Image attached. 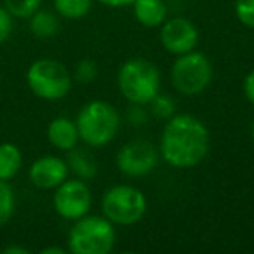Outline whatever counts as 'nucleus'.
Instances as JSON below:
<instances>
[{
	"label": "nucleus",
	"mask_w": 254,
	"mask_h": 254,
	"mask_svg": "<svg viewBox=\"0 0 254 254\" xmlns=\"http://www.w3.org/2000/svg\"><path fill=\"white\" fill-rule=\"evenodd\" d=\"M66 242L71 254H110L117 242L115 225L105 216L85 214L73 221Z\"/></svg>",
	"instance_id": "20e7f679"
},
{
	"label": "nucleus",
	"mask_w": 254,
	"mask_h": 254,
	"mask_svg": "<svg viewBox=\"0 0 254 254\" xmlns=\"http://www.w3.org/2000/svg\"><path fill=\"white\" fill-rule=\"evenodd\" d=\"M23 167V153L14 143H0V180L11 181Z\"/></svg>",
	"instance_id": "dca6fc26"
},
{
	"label": "nucleus",
	"mask_w": 254,
	"mask_h": 254,
	"mask_svg": "<svg viewBox=\"0 0 254 254\" xmlns=\"http://www.w3.org/2000/svg\"><path fill=\"white\" fill-rule=\"evenodd\" d=\"M53 207L60 218L75 221L89 214L92 205V191L87 181L78 178H66L58 188H54Z\"/></svg>",
	"instance_id": "6e6552de"
},
{
	"label": "nucleus",
	"mask_w": 254,
	"mask_h": 254,
	"mask_svg": "<svg viewBox=\"0 0 254 254\" xmlns=\"http://www.w3.org/2000/svg\"><path fill=\"white\" fill-rule=\"evenodd\" d=\"M211 134L200 119L191 113H174L166 120L160 134V159L176 169H190L209 153Z\"/></svg>",
	"instance_id": "f257e3e1"
},
{
	"label": "nucleus",
	"mask_w": 254,
	"mask_h": 254,
	"mask_svg": "<svg viewBox=\"0 0 254 254\" xmlns=\"http://www.w3.org/2000/svg\"><path fill=\"white\" fill-rule=\"evenodd\" d=\"M160 153L148 139H134L120 146L115 164L119 171L127 178H145L155 171Z\"/></svg>",
	"instance_id": "1a4fd4ad"
},
{
	"label": "nucleus",
	"mask_w": 254,
	"mask_h": 254,
	"mask_svg": "<svg viewBox=\"0 0 254 254\" xmlns=\"http://www.w3.org/2000/svg\"><path fill=\"white\" fill-rule=\"evenodd\" d=\"M131 7L136 21L145 28H159L167 19V5L164 0H134Z\"/></svg>",
	"instance_id": "ddd939ff"
},
{
	"label": "nucleus",
	"mask_w": 254,
	"mask_h": 254,
	"mask_svg": "<svg viewBox=\"0 0 254 254\" xmlns=\"http://www.w3.org/2000/svg\"><path fill=\"white\" fill-rule=\"evenodd\" d=\"M99 4L110 9H122V7H131L134 4V0H98Z\"/></svg>",
	"instance_id": "a878e982"
},
{
	"label": "nucleus",
	"mask_w": 254,
	"mask_h": 254,
	"mask_svg": "<svg viewBox=\"0 0 254 254\" xmlns=\"http://www.w3.org/2000/svg\"><path fill=\"white\" fill-rule=\"evenodd\" d=\"M26 84L37 98L46 101H58L70 92L73 75L60 61L40 58L33 61L26 70Z\"/></svg>",
	"instance_id": "423d86ee"
},
{
	"label": "nucleus",
	"mask_w": 254,
	"mask_h": 254,
	"mask_svg": "<svg viewBox=\"0 0 254 254\" xmlns=\"http://www.w3.org/2000/svg\"><path fill=\"white\" fill-rule=\"evenodd\" d=\"M40 253H42V254H64V249H63V247L51 246V247H46V249H42Z\"/></svg>",
	"instance_id": "cd10ccee"
},
{
	"label": "nucleus",
	"mask_w": 254,
	"mask_h": 254,
	"mask_svg": "<svg viewBox=\"0 0 254 254\" xmlns=\"http://www.w3.org/2000/svg\"><path fill=\"white\" fill-rule=\"evenodd\" d=\"M47 139H49L51 146H54L60 152H70L80 141L75 120L68 119V117L53 119L47 126Z\"/></svg>",
	"instance_id": "f8f14e48"
},
{
	"label": "nucleus",
	"mask_w": 254,
	"mask_h": 254,
	"mask_svg": "<svg viewBox=\"0 0 254 254\" xmlns=\"http://www.w3.org/2000/svg\"><path fill=\"white\" fill-rule=\"evenodd\" d=\"M251 138H253V143H254V119H253V124H251Z\"/></svg>",
	"instance_id": "c85d7f7f"
},
{
	"label": "nucleus",
	"mask_w": 254,
	"mask_h": 254,
	"mask_svg": "<svg viewBox=\"0 0 254 254\" xmlns=\"http://www.w3.org/2000/svg\"><path fill=\"white\" fill-rule=\"evenodd\" d=\"M214 77L212 63L204 53L197 49L176 56L169 71L173 87L183 96H197L211 85Z\"/></svg>",
	"instance_id": "0eeeda50"
},
{
	"label": "nucleus",
	"mask_w": 254,
	"mask_h": 254,
	"mask_svg": "<svg viewBox=\"0 0 254 254\" xmlns=\"http://www.w3.org/2000/svg\"><path fill=\"white\" fill-rule=\"evenodd\" d=\"M92 2L94 0H53L54 11L58 12V16L70 19V21L85 18L91 12Z\"/></svg>",
	"instance_id": "f3484780"
},
{
	"label": "nucleus",
	"mask_w": 254,
	"mask_h": 254,
	"mask_svg": "<svg viewBox=\"0 0 254 254\" xmlns=\"http://www.w3.org/2000/svg\"><path fill=\"white\" fill-rule=\"evenodd\" d=\"M129 108L126 110V120L131 126H143V124L148 122L150 119V112L146 110V105H134V103H129Z\"/></svg>",
	"instance_id": "5701e85b"
},
{
	"label": "nucleus",
	"mask_w": 254,
	"mask_h": 254,
	"mask_svg": "<svg viewBox=\"0 0 254 254\" xmlns=\"http://www.w3.org/2000/svg\"><path fill=\"white\" fill-rule=\"evenodd\" d=\"M235 16L244 26L254 28V0H235Z\"/></svg>",
	"instance_id": "4be33fe9"
},
{
	"label": "nucleus",
	"mask_w": 254,
	"mask_h": 254,
	"mask_svg": "<svg viewBox=\"0 0 254 254\" xmlns=\"http://www.w3.org/2000/svg\"><path fill=\"white\" fill-rule=\"evenodd\" d=\"M30 251L26 247H19V246H9L4 249V254H28Z\"/></svg>",
	"instance_id": "bb28decb"
},
{
	"label": "nucleus",
	"mask_w": 254,
	"mask_h": 254,
	"mask_svg": "<svg viewBox=\"0 0 254 254\" xmlns=\"http://www.w3.org/2000/svg\"><path fill=\"white\" fill-rule=\"evenodd\" d=\"M148 200L139 188L113 185L101 197V212L115 226H132L146 214Z\"/></svg>",
	"instance_id": "39448f33"
},
{
	"label": "nucleus",
	"mask_w": 254,
	"mask_h": 254,
	"mask_svg": "<svg viewBox=\"0 0 254 254\" xmlns=\"http://www.w3.org/2000/svg\"><path fill=\"white\" fill-rule=\"evenodd\" d=\"M16 209V195L9 181L0 180V226L7 225L14 216Z\"/></svg>",
	"instance_id": "a211bd4d"
},
{
	"label": "nucleus",
	"mask_w": 254,
	"mask_h": 254,
	"mask_svg": "<svg viewBox=\"0 0 254 254\" xmlns=\"http://www.w3.org/2000/svg\"><path fill=\"white\" fill-rule=\"evenodd\" d=\"M66 160L56 155H42L28 169V178L32 185L39 190H54L68 178Z\"/></svg>",
	"instance_id": "9b49d317"
},
{
	"label": "nucleus",
	"mask_w": 254,
	"mask_h": 254,
	"mask_svg": "<svg viewBox=\"0 0 254 254\" xmlns=\"http://www.w3.org/2000/svg\"><path fill=\"white\" fill-rule=\"evenodd\" d=\"M12 16L9 14V11L4 7V5H0V46L5 42V40L11 37L12 33Z\"/></svg>",
	"instance_id": "b1692460"
},
{
	"label": "nucleus",
	"mask_w": 254,
	"mask_h": 254,
	"mask_svg": "<svg viewBox=\"0 0 254 254\" xmlns=\"http://www.w3.org/2000/svg\"><path fill=\"white\" fill-rule=\"evenodd\" d=\"M30 32L37 39H53L60 32V16L56 11L39 9L28 18Z\"/></svg>",
	"instance_id": "2eb2a0df"
},
{
	"label": "nucleus",
	"mask_w": 254,
	"mask_h": 254,
	"mask_svg": "<svg viewBox=\"0 0 254 254\" xmlns=\"http://www.w3.org/2000/svg\"><path fill=\"white\" fill-rule=\"evenodd\" d=\"M159 39L162 44L164 51H167L173 56H181L190 51L197 49L200 33L198 28L190 21L188 18L183 16H173L159 26Z\"/></svg>",
	"instance_id": "9d476101"
},
{
	"label": "nucleus",
	"mask_w": 254,
	"mask_h": 254,
	"mask_svg": "<svg viewBox=\"0 0 254 254\" xmlns=\"http://www.w3.org/2000/svg\"><path fill=\"white\" fill-rule=\"evenodd\" d=\"M146 106H148L150 115L160 120L171 119L176 113V103H174V99L169 94H162V92H159Z\"/></svg>",
	"instance_id": "6ab92c4d"
},
{
	"label": "nucleus",
	"mask_w": 254,
	"mask_h": 254,
	"mask_svg": "<svg viewBox=\"0 0 254 254\" xmlns=\"http://www.w3.org/2000/svg\"><path fill=\"white\" fill-rule=\"evenodd\" d=\"M42 0H4V7L16 19H28L35 11H39Z\"/></svg>",
	"instance_id": "aec40b11"
},
{
	"label": "nucleus",
	"mask_w": 254,
	"mask_h": 254,
	"mask_svg": "<svg viewBox=\"0 0 254 254\" xmlns=\"http://www.w3.org/2000/svg\"><path fill=\"white\" fill-rule=\"evenodd\" d=\"M98 77V64L91 58H84L77 63L73 71V78L78 84H91Z\"/></svg>",
	"instance_id": "412c9836"
},
{
	"label": "nucleus",
	"mask_w": 254,
	"mask_h": 254,
	"mask_svg": "<svg viewBox=\"0 0 254 254\" xmlns=\"http://www.w3.org/2000/svg\"><path fill=\"white\" fill-rule=\"evenodd\" d=\"M117 87L126 101L148 105L160 92V71L145 58H131L117 73Z\"/></svg>",
	"instance_id": "7ed1b4c3"
},
{
	"label": "nucleus",
	"mask_w": 254,
	"mask_h": 254,
	"mask_svg": "<svg viewBox=\"0 0 254 254\" xmlns=\"http://www.w3.org/2000/svg\"><path fill=\"white\" fill-rule=\"evenodd\" d=\"M75 124L82 143L89 148H103L117 138L122 115L112 103L92 99L80 108Z\"/></svg>",
	"instance_id": "f03ea898"
},
{
	"label": "nucleus",
	"mask_w": 254,
	"mask_h": 254,
	"mask_svg": "<svg viewBox=\"0 0 254 254\" xmlns=\"http://www.w3.org/2000/svg\"><path fill=\"white\" fill-rule=\"evenodd\" d=\"M66 166L68 171L73 174L78 180H94L96 174H98V164H96V159L84 148H71L70 152H66Z\"/></svg>",
	"instance_id": "4468645a"
},
{
	"label": "nucleus",
	"mask_w": 254,
	"mask_h": 254,
	"mask_svg": "<svg viewBox=\"0 0 254 254\" xmlns=\"http://www.w3.org/2000/svg\"><path fill=\"white\" fill-rule=\"evenodd\" d=\"M242 91L246 99L254 106V70H251L249 73L246 75L244 78V84H242Z\"/></svg>",
	"instance_id": "393cba45"
}]
</instances>
